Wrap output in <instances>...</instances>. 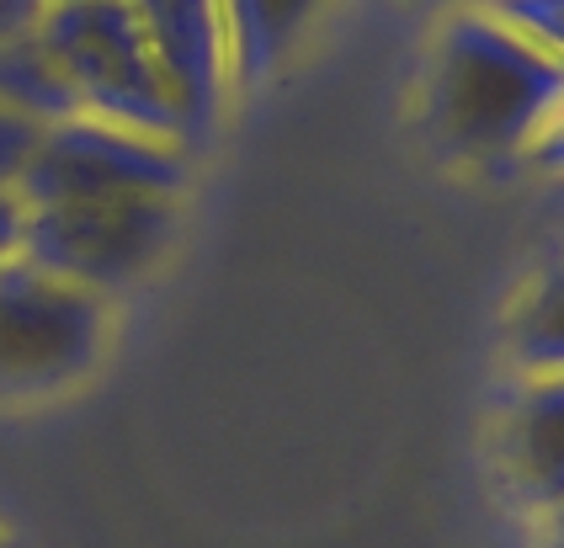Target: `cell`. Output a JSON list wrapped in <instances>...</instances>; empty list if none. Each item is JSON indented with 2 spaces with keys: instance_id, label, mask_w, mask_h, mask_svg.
I'll return each instance as SVG.
<instances>
[{
  "instance_id": "cell-14",
  "label": "cell",
  "mask_w": 564,
  "mask_h": 548,
  "mask_svg": "<svg viewBox=\"0 0 564 548\" xmlns=\"http://www.w3.org/2000/svg\"><path fill=\"white\" fill-rule=\"evenodd\" d=\"M22 229H28V202L11 187H0V261H11L22 251Z\"/></svg>"
},
{
  "instance_id": "cell-17",
  "label": "cell",
  "mask_w": 564,
  "mask_h": 548,
  "mask_svg": "<svg viewBox=\"0 0 564 548\" xmlns=\"http://www.w3.org/2000/svg\"><path fill=\"white\" fill-rule=\"evenodd\" d=\"M543 548H564V538L554 533V527H549V544H543Z\"/></svg>"
},
{
  "instance_id": "cell-19",
  "label": "cell",
  "mask_w": 564,
  "mask_h": 548,
  "mask_svg": "<svg viewBox=\"0 0 564 548\" xmlns=\"http://www.w3.org/2000/svg\"><path fill=\"white\" fill-rule=\"evenodd\" d=\"M0 548H6V538H0Z\"/></svg>"
},
{
  "instance_id": "cell-5",
  "label": "cell",
  "mask_w": 564,
  "mask_h": 548,
  "mask_svg": "<svg viewBox=\"0 0 564 548\" xmlns=\"http://www.w3.org/2000/svg\"><path fill=\"white\" fill-rule=\"evenodd\" d=\"M192 155L171 139L112 129L101 118H69L43 133L32 165L17 182L28 208L54 202H96V197H182Z\"/></svg>"
},
{
  "instance_id": "cell-9",
  "label": "cell",
  "mask_w": 564,
  "mask_h": 548,
  "mask_svg": "<svg viewBox=\"0 0 564 548\" xmlns=\"http://www.w3.org/2000/svg\"><path fill=\"white\" fill-rule=\"evenodd\" d=\"M506 357L522 379L564 373V261L543 266L506 309Z\"/></svg>"
},
{
  "instance_id": "cell-10",
  "label": "cell",
  "mask_w": 564,
  "mask_h": 548,
  "mask_svg": "<svg viewBox=\"0 0 564 548\" xmlns=\"http://www.w3.org/2000/svg\"><path fill=\"white\" fill-rule=\"evenodd\" d=\"M0 107L22 112V118L43 123V129L80 118V97L69 91L64 69L37 43V33L17 37V43H0Z\"/></svg>"
},
{
  "instance_id": "cell-12",
  "label": "cell",
  "mask_w": 564,
  "mask_h": 548,
  "mask_svg": "<svg viewBox=\"0 0 564 548\" xmlns=\"http://www.w3.org/2000/svg\"><path fill=\"white\" fill-rule=\"evenodd\" d=\"M43 133H48L43 123H32V118H22V112L0 107V187L17 193V182H22V171H28L32 155H37Z\"/></svg>"
},
{
  "instance_id": "cell-11",
  "label": "cell",
  "mask_w": 564,
  "mask_h": 548,
  "mask_svg": "<svg viewBox=\"0 0 564 548\" xmlns=\"http://www.w3.org/2000/svg\"><path fill=\"white\" fill-rule=\"evenodd\" d=\"M485 11H496L506 28H517L533 48L564 65V0H485Z\"/></svg>"
},
{
  "instance_id": "cell-7",
  "label": "cell",
  "mask_w": 564,
  "mask_h": 548,
  "mask_svg": "<svg viewBox=\"0 0 564 548\" xmlns=\"http://www.w3.org/2000/svg\"><path fill=\"white\" fill-rule=\"evenodd\" d=\"M506 484L538 516L564 512V373L522 379L496 426Z\"/></svg>"
},
{
  "instance_id": "cell-18",
  "label": "cell",
  "mask_w": 564,
  "mask_h": 548,
  "mask_svg": "<svg viewBox=\"0 0 564 548\" xmlns=\"http://www.w3.org/2000/svg\"><path fill=\"white\" fill-rule=\"evenodd\" d=\"M442 6H485V0H442Z\"/></svg>"
},
{
  "instance_id": "cell-2",
  "label": "cell",
  "mask_w": 564,
  "mask_h": 548,
  "mask_svg": "<svg viewBox=\"0 0 564 548\" xmlns=\"http://www.w3.org/2000/svg\"><path fill=\"white\" fill-rule=\"evenodd\" d=\"M37 43L54 54L86 118L182 144L171 91L128 0H54L37 22Z\"/></svg>"
},
{
  "instance_id": "cell-15",
  "label": "cell",
  "mask_w": 564,
  "mask_h": 548,
  "mask_svg": "<svg viewBox=\"0 0 564 548\" xmlns=\"http://www.w3.org/2000/svg\"><path fill=\"white\" fill-rule=\"evenodd\" d=\"M528 165H533V171H549V176H564V112L538 133V144L528 150Z\"/></svg>"
},
{
  "instance_id": "cell-13",
  "label": "cell",
  "mask_w": 564,
  "mask_h": 548,
  "mask_svg": "<svg viewBox=\"0 0 564 548\" xmlns=\"http://www.w3.org/2000/svg\"><path fill=\"white\" fill-rule=\"evenodd\" d=\"M54 0H0V43H17V37H32L37 22L48 17Z\"/></svg>"
},
{
  "instance_id": "cell-6",
  "label": "cell",
  "mask_w": 564,
  "mask_h": 548,
  "mask_svg": "<svg viewBox=\"0 0 564 548\" xmlns=\"http://www.w3.org/2000/svg\"><path fill=\"white\" fill-rule=\"evenodd\" d=\"M150 37L160 80L171 91L182 150L197 155L229 107V37H224L219 0H128Z\"/></svg>"
},
{
  "instance_id": "cell-3",
  "label": "cell",
  "mask_w": 564,
  "mask_h": 548,
  "mask_svg": "<svg viewBox=\"0 0 564 548\" xmlns=\"http://www.w3.org/2000/svg\"><path fill=\"white\" fill-rule=\"evenodd\" d=\"M112 336L101 293L59 283L22 256L0 261V405H37L86 384Z\"/></svg>"
},
{
  "instance_id": "cell-1",
  "label": "cell",
  "mask_w": 564,
  "mask_h": 548,
  "mask_svg": "<svg viewBox=\"0 0 564 548\" xmlns=\"http://www.w3.org/2000/svg\"><path fill=\"white\" fill-rule=\"evenodd\" d=\"M564 112V65L485 6H453L432 37L421 123L447 161L490 165L528 155Z\"/></svg>"
},
{
  "instance_id": "cell-4",
  "label": "cell",
  "mask_w": 564,
  "mask_h": 548,
  "mask_svg": "<svg viewBox=\"0 0 564 548\" xmlns=\"http://www.w3.org/2000/svg\"><path fill=\"white\" fill-rule=\"evenodd\" d=\"M176 240V197H96L28 208L17 256L86 293L133 288L155 272Z\"/></svg>"
},
{
  "instance_id": "cell-8",
  "label": "cell",
  "mask_w": 564,
  "mask_h": 548,
  "mask_svg": "<svg viewBox=\"0 0 564 548\" xmlns=\"http://www.w3.org/2000/svg\"><path fill=\"white\" fill-rule=\"evenodd\" d=\"M229 37V97L272 86L325 0H219Z\"/></svg>"
},
{
  "instance_id": "cell-16",
  "label": "cell",
  "mask_w": 564,
  "mask_h": 548,
  "mask_svg": "<svg viewBox=\"0 0 564 548\" xmlns=\"http://www.w3.org/2000/svg\"><path fill=\"white\" fill-rule=\"evenodd\" d=\"M549 527H554V533L564 538V512H560V516H549Z\"/></svg>"
}]
</instances>
